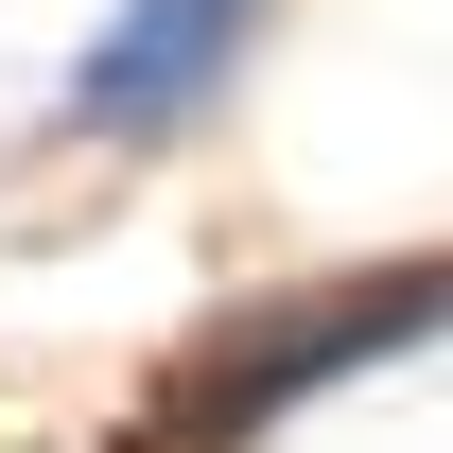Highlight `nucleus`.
Listing matches in <instances>:
<instances>
[{
  "label": "nucleus",
  "mask_w": 453,
  "mask_h": 453,
  "mask_svg": "<svg viewBox=\"0 0 453 453\" xmlns=\"http://www.w3.org/2000/svg\"><path fill=\"white\" fill-rule=\"evenodd\" d=\"M453 280H366V296H314V314H262V332H226L210 366H192V436H244V418H280V401H314L332 366H366V349L436 332Z\"/></svg>",
  "instance_id": "nucleus-1"
},
{
  "label": "nucleus",
  "mask_w": 453,
  "mask_h": 453,
  "mask_svg": "<svg viewBox=\"0 0 453 453\" xmlns=\"http://www.w3.org/2000/svg\"><path fill=\"white\" fill-rule=\"evenodd\" d=\"M244 35H262V0H122L105 35H88V70H70V122L88 140H174L244 70Z\"/></svg>",
  "instance_id": "nucleus-2"
}]
</instances>
